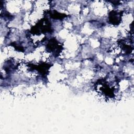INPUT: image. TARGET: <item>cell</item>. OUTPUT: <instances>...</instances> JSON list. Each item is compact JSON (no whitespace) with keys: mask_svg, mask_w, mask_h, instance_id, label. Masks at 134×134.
Listing matches in <instances>:
<instances>
[{"mask_svg":"<svg viewBox=\"0 0 134 134\" xmlns=\"http://www.w3.org/2000/svg\"><path fill=\"white\" fill-rule=\"evenodd\" d=\"M109 21L112 24L118 25L121 20V14L113 11L109 13Z\"/></svg>","mask_w":134,"mask_h":134,"instance_id":"1","label":"cell"}]
</instances>
